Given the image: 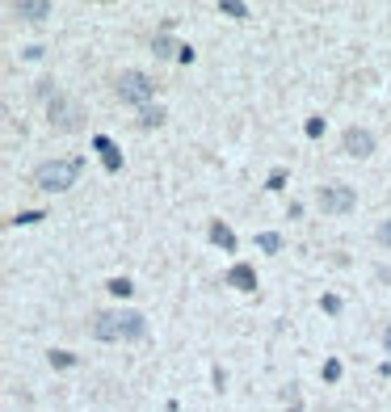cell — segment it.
Listing matches in <instances>:
<instances>
[{
    "label": "cell",
    "mask_w": 391,
    "mask_h": 412,
    "mask_svg": "<svg viewBox=\"0 0 391 412\" xmlns=\"http://www.w3.org/2000/svg\"><path fill=\"white\" fill-rule=\"evenodd\" d=\"M93 337L97 341H143L147 320L131 307H114V312H97L93 316Z\"/></svg>",
    "instance_id": "1"
},
{
    "label": "cell",
    "mask_w": 391,
    "mask_h": 412,
    "mask_svg": "<svg viewBox=\"0 0 391 412\" xmlns=\"http://www.w3.org/2000/svg\"><path fill=\"white\" fill-rule=\"evenodd\" d=\"M80 169H84V160H80V156L46 160V165H38V169H34V185H38V189H46V194H64V189H72V185H76Z\"/></svg>",
    "instance_id": "2"
},
{
    "label": "cell",
    "mask_w": 391,
    "mask_h": 412,
    "mask_svg": "<svg viewBox=\"0 0 391 412\" xmlns=\"http://www.w3.org/2000/svg\"><path fill=\"white\" fill-rule=\"evenodd\" d=\"M118 97L127 101V106L147 110V101L156 97V84H152V76H143V72H122V76H118Z\"/></svg>",
    "instance_id": "3"
},
{
    "label": "cell",
    "mask_w": 391,
    "mask_h": 412,
    "mask_svg": "<svg viewBox=\"0 0 391 412\" xmlns=\"http://www.w3.org/2000/svg\"><path fill=\"white\" fill-rule=\"evenodd\" d=\"M316 202H320V211H328V215H349L358 206V194H354V185H320Z\"/></svg>",
    "instance_id": "4"
},
{
    "label": "cell",
    "mask_w": 391,
    "mask_h": 412,
    "mask_svg": "<svg viewBox=\"0 0 391 412\" xmlns=\"http://www.w3.org/2000/svg\"><path fill=\"white\" fill-rule=\"evenodd\" d=\"M46 110H51V122L60 127V131H80V127H84L80 106H76L72 97H64V93H55V97L46 101Z\"/></svg>",
    "instance_id": "5"
},
{
    "label": "cell",
    "mask_w": 391,
    "mask_h": 412,
    "mask_svg": "<svg viewBox=\"0 0 391 412\" xmlns=\"http://www.w3.org/2000/svg\"><path fill=\"white\" fill-rule=\"evenodd\" d=\"M341 147H345V156H370V151H374V135L366 131V127H349L345 131V139H341Z\"/></svg>",
    "instance_id": "6"
},
{
    "label": "cell",
    "mask_w": 391,
    "mask_h": 412,
    "mask_svg": "<svg viewBox=\"0 0 391 412\" xmlns=\"http://www.w3.org/2000/svg\"><path fill=\"white\" fill-rule=\"evenodd\" d=\"M93 147L101 151V165H105V173H118V169H122V151L114 147V139H109V135H93Z\"/></svg>",
    "instance_id": "7"
},
{
    "label": "cell",
    "mask_w": 391,
    "mask_h": 412,
    "mask_svg": "<svg viewBox=\"0 0 391 412\" xmlns=\"http://www.w3.org/2000/svg\"><path fill=\"white\" fill-rule=\"evenodd\" d=\"M228 286H236V290H257V274H253V265H244V261H236L232 270H228V278H223Z\"/></svg>",
    "instance_id": "8"
},
{
    "label": "cell",
    "mask_w": 391,
    "mask_h": 412,
    "mask_svg": "<svg viewBox=\"0 0 391 412\" xmlns=\"http://www.w3.org/2000/svg\"><path fill=\"white\" fill-rule=\"evenodd\" d=\"M13 13L26 21H42V17H51V5L46 0H13Z\"/></svg>",
    "instance_id": "9"
},
{
    "label": "cell",
    "mask_w": 391,
    "mask_h": 412,
    "mask_svg": "<svg viewBox=\"0 0 391 412\" xmlns=\"http://www.w3.org/2000/svg\"><path fill=\"white\" fill-rule=\"evenodd\" d=\"M152 50H156V59H173V55H181V46L169 38V26H164L160 34H156V42H152Z\"/></svg>",
    "instance_id": "10"
},
{
    "label": "cell",
    "mask_w": 391,
    "mask_h": 412,
    "mask_svg": "<svg viewBox=\"0 0 391 412\" xmlns=\"http://www.w3.org/2000/svg\"><path fill=\"white\" fill-rule=\"evenodd\" d=\"M210 244H219L223 252H236V232L228 223H210Z\"/></svg>",
    "instance_id": "11"
},
{
    "label": "cell",
    "mask_w": 391,
    "mask_h": 412,
    "mask_svg": "<svg viewBox=\"0 0 391 412\" xmlns=\"http://www.w3.org/2000/svg\"><path fill=\"white\" fill-rule=\"evenodd\" d=\"M219 13H223V17L244 21V17H248V5H240V0H219Z\"/></svg>",
    "instance_id": "12"
},
{
    "label": "cell",
    "mask_w": 391,
    "mask_h": 412,
    "mask_svg": "<svg viewBox=\"0 0 391 412\" xmlns=\"http://www.w3.org/2000/svg\"><path fill=\"white\" fill-rule=\"evenodd\" d=\"M257 248L278 252V248H282V236H278V232H261V236H257Z\"/></svg>",
    "instance_id": "13"
},
{
    "label": "cell",
    "mask_w": 391,
    "mask_h": 412,
    "mask_svg": "<svg viewBox=\"0 0 391 412\" xmlns=\"http://www.w3.org/2000/svg\"><path fill=\"white\" fill-rule=\"evenodd\" d=\"M105 286H109V294H118V299H127V294H131V290H135V286H131V282H127V278H109V282H105Z\"/></svg>",
    "instance_id": "14"
},
{
    "label": "cell",
    "mask_w": 391,
    "mask_h": 412,
    "mask_svg": "<svg viewBox=\"0 0 391 412\" xmlns=\"http://www.w3.org/2000/svg\"><path fill=\"white\" fill-rule=\"evenodd\" d=\"M51 366H76V353H68V349H55V353H51Z\"/></svg>",
    "instance_id": "15"
},
{
    "label": "cell",
    "mask_w": 391,
    "mask_h": 412,
    "mask_svg": "<svg viewBox=\"0 0 391 412\" xmlns=\"http://www.w3.org/2000/svg\"><path fill=\"white\" fill-rule=\"evenodd\" d=\"M324 379H328V383L341 379V362H337V357H328V362H324Z\"/></svg>",
    "instance_id": "16"
},
{
    "label": "cell",
    "mask_w": 391,
    "mask_h": 412,
    "mask_svg": "<svg viewBox=\"0 0 391 412\" xmlns=\"http://www.w3.org/2000/svg\"><path fill=\"white\" fill-rule=\"evenodd\" d=\"M139 122H143V127H160V122H164V114H160V110H152V106H147V110H143V114H139Z\"/></svg>",
    "instance_id": "17"
},
{
    "label": "cell",
    "mask_w": 391,
    "mask_h": 412,
    "mask_svg": "<svg viewBox=\"0 0 391 412\" xmlns=\"http://www.w3.org/2000/svg\"><path fill=\"white\" fill-rule=\"evenodd\" d=\"M282 185H287V169H273L269 181H265V189H282Z\"/></svg>",
    "instance_id": "18"
},
{
    "label": "cell",
    "mask_w": 391,
    "mask_h": 412,
    "mask_svg": "<svg viewBox=\"0 0 391 412\" xmlns=\"http://www.w3.org/2000/svg\"><path fill=\"white\" fill-rule=\"evenodd\" d=\"M320 307H324L328 316H337V312H341V299H337V294H324V299H320Z\"/></svg>",
    "instance_id": "19"
},
{
    "label": "cell",
    "mask_w": 391,
    "mask_h": 412,
    "mask_svg": "<svg viewBox=\"0 0 391 412\" xmlns=\"http://www.w3.org/2000/svg\"><path fill=\"white\" fill-rule=\"evenodd\" d=\"M303 131H307V139H320V135H324V118H307Z\"/></svg>",
    "instance_id": "20"
},
{
    "label": "cell",
    "mask_w": 391,
    "mask_h": 412,
    "mask_svg": "<svg viewBox=\"0 0 391 412\" xmlns=\"http://www.w3.org/2000/svg\"><path fill=\"white\" fill-rule=\"evenodd\" d=\"M38 219H46V215H42V211H21L13 223H17V227H26V223H38Z\"/></svg>",
    "instance_id": "21"
},
{
    "label": "cell",
    "mask_w": 391,
    "mask_h": 412,
    "mask_svg": "<svg viewBox=\"0 0 391 412\" xmlns=\"http://www.w3.org/2000/svg\"><path fill=\"white\" fill-rule=\"evenodd\" d=\"M379 244H383V248H391V219L379 227Z\"/></svg>",
    "instance_id": "22"
},
{
    "label": "cell",
    "mask_w": 391,
    "mask_h": 412,
    "mask_svg": "<svg viewBox=\"0 0 391 412\" xmlns=\"http://www.w3.org/2000/svg\"><path fill=\"white\" fill-rule=\"evenodd\" d=\"M383 349L391 353V328H383Z\"/></svg>",
    "instance_id": "23"
},
{
    "label": "cell",
    "mask_w": 391,
    "mask_h": 412,
    "mask_svg": "<svg viewBox=\"0 0 391 412\" xmlns=\"http://www.w3.org/2000/svg\"><path fill=\"white\" fill-rule=\"evenodd\" d=\"M379 375H387V379H391V362H383V366H379Z\"/></svg>",
    "instance_id": "24"
}]
</instances>
